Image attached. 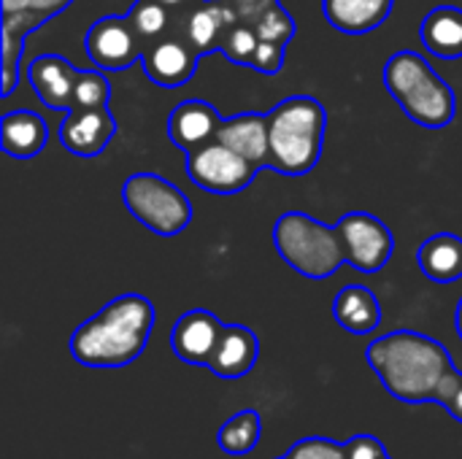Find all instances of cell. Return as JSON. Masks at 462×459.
<instances>
[{
    "instance_id": "1",
    "label": "cell",
    "mask_w": 462,
    "mask_h": 459,
    "mask_svg": "<svg viewBox=\"0 0 462 459\" xmlns=\"http://www.w3.org/2000/svg\"><path fill=\"white\" fill-rule=\"evenodd\" d=\"M365 360L382 379V387L409 406L433 403L439 384L455 371L447 346L414 330H395L376 338L365 349Z\"/></svg>"
},
{
    "instance_id": "2",
    "label": "cell",
    "mask_w": 462,
    "mask_h": 459,
    "mask_svg": "<svg viewBox=\"0 0 462 459\" xmlns=\"http://www.w3.org/2000/svg\"><path fill=\"white\" fill-rule=\"evenodd\" d=\"M154 306L143 295H119L70 335V354L87 368H125L135 363L154 327Z\"/></svg>"
},
{
    "instance_id": "3",
    "label": "cell",
    "mask_w": 462,
    "mask_h": 459,
    "mask_svg": "<svg viewBox=\"0 0 462 459\" xmlns=\"http://www.w3.org/2000/svg\"><path fill=\"white\" fill-rule=\"evenodd\" d=\"M271 162L268 168L284 176H306L317 168L325 146L328 111L317 97L292 95L268 114Z\"/></svg>"
},
{
    "instance_id": "4",
    "label": "cell",
    "mask_w": 462,
    "mask_h": 459,
    "mask_svg": "<svg viewBox=\"0 0 462 459\" xmlns=\"http://www.w3.org/2000/svg\"><path fill=\"white\" fill-rule=\"evenodd\" d=\"M387 92L398 100L403 114L428 127L441 130L457 114L455 89L430 68V62L417 51H398L387 60L382 70Z\"/></svg>"
},
{
    "instance_id": "5",
    "label": "cell",
    "mask_w": 462,
    "mask_h": 459,
    "mask_svg": "<svg viewBox=\"0 0 462 459\" xmlns=\"http://www.w3.org/2000/svg\"><path fill=\"white\" fill-rule=\"evenodd\" d=\"M273 246L295 273L314 281L330 279L346 262L338 227H328L303 211H287L276 219Z\"/></svg>"
},
{
    "instance_id": "6",
    "label": "cell",
    "mask_w": 462,
    "mask_h": 459,
    "mask_svg": "<svg viewBox=\"0 0 462 459\" xmlns=\"http://www.w3.org/2000/svg\"><path fill=\"white\" fill-rule=\"evenodd\" d=\"M125 208L152 233L173 238L192 222L189 197L157 173H135L122 184Z\"/></svg>"
},
{
    "instance_id": "7",
    "label": "cell",
    "mask_w": 462,
    "mask_h": 459,
    "mask_svg": "<svg viewBox=\"0 0 462 459\" xmlns=\"http://www.w3.org/2000/svg\"><path fill=\"white\" fill-rule=\"evenodd\" d=\"M257 168L222 141H208L187 151V176L195 187L211 195H238L254 181Z\"/></svg>"
},
{
    "instance_id": "8",
    "label": "cell",
    "mask_w": 462,
    "mask_h": 459,
    "mask_svg": "<svg viewBox=\"0 0 462 459\" xmlns=\"http://www.w3.org/2000/svg\"><path fill=\"white\" fill-rule=\"evenodd\" d=\"M336 227L344 238L346 262L355 271L379 273L390 262V257L395 252V235L379 216L365 214V211H352V214L341 216V222Z\"/></svg>"
},
{
    "instance_id": "9",
    "label": "cell",
    "mask_w": 462,
    "mask_h": 459,
    "mask_svg": "<svg viewBox=\"0 0 462 459\" xmlns=\"http://www.w3.org/2000/svg\"><path fill=\"white\" fill-rule=\"evenodd\" d=\"M87 54L97 70H127L143 57V41L133 27L130 16H100L87 30Z\"/></svg>"
},
{
    "instance_id": "10",
    "label": "cell",
    "mask_w": 462,
    "mask_h": 459,
    "mask_svg": "<svg viewBox=\"0 0 462 459\" xmlns=\"http://www.w3.org/2000/svg\"><path fill=\"white\" fill-rule=\"evenodd\" d=\"M143 70L146 76L160 84V87H181L187 84L195 70H198V62H200V54L195 51V46L189 43V38L184 35L181 27H176L173 32L152 41L143 46Z\"/></svg>"
},
{
    "instance_id": "11",
    "label": "cell",
    "mask_w": 462,
    "mask_h": 459,
    "mask_svg": "<svg viewBox=\"0 0 462 459\" xmlns=\"http://www.w3.org/2000/svg\"><path fill=\"white\" fill-rule=\"evenodd\" d=\"M60 143L76 157H97L116 135V119L108 106L100 108H70L60 124Z\"/></svg>"
},
{
    "instance_id": "12",
    "label": "cell",
    "mask_w": 462,
    "mask_h": 459,
    "mask_svg": "<svg viewBox=\"0 0 462 459\" xmlns=\"http://www.w3.org/2000/svg\"><path fill=\"white\" fill-rule=\"evenodd\" d=\"M222 330L225 325L211 311L203 308L187 311L184 317H179V322L171 330V349L181 363L208 368L211 354L222 338Z\"/></svg>"
},
{
    "instance_id": "13",
    "label": "cell",
    "mask_w": 462,
    "mask_h": 459,
    "mask_svg": "<svg viewBox=\"0 0 462 459\" xmlns=\"http://www.w3.org/2000/svg\"><path fill=\"white\" fill-rule=\"evenodd\" d=\"M27 78L43 106H49L54 111L73 108L79 68H73L70 60H65L60 54H41L27 65Z\"/></svg>"
},
{
    "instance_id": "14",
    "label": "cell",
    "mask_w": 462,
    "mask_h": 459,
    "mask_svg": "<svg viewBox=\"0 0 462 459\" xmlns=\"http://www.w3.org/2000/svg\"><path fill=\"white\" fill-rule=\"evenodd\" d=\"M222 119L225 116L206 100H181L168 116V138L184 151L200 149L208 141H217Z\"/></svg>"
},
{
    "instance_id": "15",
    "label": "cell",
    "mask_w": 462,
    "mask_h": 459,
    "mask_svg": "<svg viewBox=\"0 0 462 459\" xmlns=\"http://www.w3.org/2000/svg\"><path fill=\"white\" fill-rule=\"evenodd\" d=\"M233 24H238V16L227 0H200L187 14L181 30L189 38V43L195 46V51L200 57H206V54L222 49V41Z\"/></svg>"
},
{
    "instance_id": "16",
    "label": "cell",
    "mask_w": 462,
    "mask_h": 459,
    "mask_svg": "<svg viewBox=\"0 0 462 459\" xmlns=\"http://www.w3.org/2000/svg\"><path fill=\"white\" fill-rule=\"evenodd\" d=\"M217 141L238 151L244 160H249L257 170L268 168L271 162V133H268V116L263 114H238L230 119H222Z\"/></svg>"
},
{
    "instance_id": "17",
    "label": "cell",
    "mask_w": 462,
    "mask_h": 459,
    "mask_svg": "<svg viewBox=\"0 0 462 459\" xmlns=\"http://www.w3.org/2000/svg\"><path fill=\"white\" fill-rule=\"evenodd\" d=\"M260 354L257 335L244 325H225L222 338L211 354L208 371L219 379H244Z\"/></svg>"
},
{
    "instance_id": "18",
    "label": "cell",
    "mask_w": 462,
    "mask_h": 459,
    "mask_svg": "<svg viewBox=\"0 0 462 459\" xmlns=\"http://www.w3.org/2000/svg\"><path fill=\"white\" fill-rule=\"evenodd\" d=\"M49 141V124L43 116L27 108L5 111L0 119V146L14 160H32Z\"/></svg>"
},
{
    "instance_id": "19",
    "label": "cell",
    "mask_w": 462,
    "mask_h": 459,
    "mask_svg": "<svg viewBox=\"0 0 462 459\" xmlns=\"http://www.w3.org/2000/svg\"><path fill=\"white\" fill-rule=\"evenodd\" d=\"M395 0H322L325 19L346 32V35H365L384 24L393 14Z\"/></svg>"
},
{
    "instance_id": "20",
    "label": "cell",
    "mask_w": 462,
    "mask_h": 459,
    "mask_svg": "<svg viewBox=\"0 0 462 459\" xmlns=\"http://www.w3.org/2000/svg\"><path fill=\"white\" fill-rule=\"evenodd\" d=\"M333 317H336V322L346 333H352V335H368L382 322V306H379V298L368 287L352 284V287H344L336 295V300H333Z\"/></svg>"
},
{
    "instance_id": "21",
    "label": "cell",
    "mask_w": 462,
    "mask_h": 459,
    "mask_svg": "<svg viewBox=\"0 0 462 459\" xmlns=\"http://www.w3.org/2000/svg\"><path fill=\"white\" fill-rule=\"evenodd\" d=\"M420 38L433 57L460 60L462 57V8L457 5H436L425 14Z\"/></svg>"
},
{
    "instance_id": "22",
    "label": "cell",
    "mask_w": 462,
    "mask_h": 459,
    "mask_svg": "<svg viewBox=\"0 0 462 459\" xmlns=\"http://www.w3.org/2000/svg\"><path fill=\"white\" fill-rule=\"evenodd\" d=\"M417 262L422 273L436 284H455L462 279V238L455 233H439L420 246Z\"/></svg>"
},
{
    "instance_id": "23",
    "label": "cell",
    "mask_w": 462,
    "mask_h": 459,
    "mask_svg": "<svg viewBox=\"0 0 462 459\" xmlns=\"http://www.w3.org/2000/svg\"><path fill=\"white\" fill-rule=\"evenodd\" d=\"M260 436H263V419L257 411L246 409V411H238L233 414L222 430H219V449L230 457H244V454H252L254 446L260 444Z\"/></svg>"
},
{
    "instance_id": "24",
    "label": "cell",
    "mask_w": 462,
    "mask_h": 459,
    "mask_svg": "<svg viewBox=\"0 0 462 459\" xmlns=\"http://www.w3.org/2000/svg\"><path fill=\"white\" fill-rule=\"evenodd\" d=\"M130 22L138 30L143 46L173 32L176 27H184L187 16H179L176 11H171L168 5L157 3V0H135V5L130 8Z\"/></svg>"
},
{
    "instance_id": "25",
    "label": "cell",
    "mask_w": 462,
    "mask_h": 459,
    "mask_svg": "<svg viewBox=\"0 0 462 459\" xmlns=\"http://www.w3.org/2000/svg\"><path fill=\"white\" fill-rule=\"evenodd\" d=\"M111 100V84L100 70H79L73 108H100Z\"/></svg>"
},
{
    "instance_id": "26",
    "label": "cell",
    "mask_w": 462,
    "mask_h": 459,
    "mask_svg": "<svg viewBox=\"0 0 462 459\" xmlns=\"http://www.w3.org/2000/svg\"><path fill=\"white\" fill-rule=\"evenodd\" d=\"M257 43H260L257 30H254L252 24H241V22H238V24H233L230 32L225 35L219 51H222L230 62H236V65H249L252 57H254V51H257Z\"/></svg>"
},
{
    "instance_id": "27",
    "label": "cell",
    "mask_w": 462,
    "mask_h": 459,
    "mask_svg": "<svg viewBox=\"0 0 462 459\" xmlns=\"http://www.w3.org/2000/svg\"><path fill=\"white\" fill-rule=\"evenodd\" d=\"M254 30H257L260 41H271V43L287 46L292 41V35H295V19L290 16V11L282 3H276L273 8H268L260 16V22L254 24Z\"/></svg>"
},
{
    "instance_id": "28",
    "label": "cell",
    "mask_w": 462,
    "mask_h": 459,
    "mask_svg": "<svg viewBox=\"0 0 462 459\" xmlns=\"http://www.w3.org/2000/svg\"><path fill=\"white\" fill-rule=\"evenodd\" d=\"M287 459H346V446L330 438H303L290 449Z\"/></svg>"
},
{
    "instance_id": "29",
    "label": "cell",
    "mask_w": 462,
    "mask_h": 459,
    "mask_svg": "<svg viewBox=\"0 0 462 459\" xmlns=\"http://www.w3.org/2000/svg\"><path fill=\"white\" fill-rule=\"evenodd\" d=\"M73 0H3V14H30L41 24L60 11H65Z\"/></svg>"
},
{
    "instance_id": "30",
    "label": "cell",
    "mask_w": 462,
    "mask_h": 459,
    "mask_svg": "<svg viewBox=\"0 0 462 459\" xmlns=\"http://www.w3.org/2000/svg\"><path fill=\"white\" fill-rule=\"evenodd\" d=\"M439 406H444L457 422H462V373L455 368L444 376V381L439 384V392H436V400Z\"/></svg>"
},
{
    "instance_id": "31",
    "label": "cell",
    "mask_w": 462,
    "mask_h": 459,
    "mask_svg": "<svg viewBox=\"0 0 462 459\" xmlns=\"http://www.w3.org/2000/svg\"><path fill=\"white\" fill-rule=\"evenodd\" d=\"M249 68L257 70V73H265V76L279 73L284 68V46L282 43H271V41H260Z\"/></svg>"
},
{
    "instance_id": "32",
    "label": "cell",
    "mask_w": 462,
    "mask_h": 459,
    "mask_svg": "<svg viewBox=\"0 0 462 459\" xmlns=\"http://www.w3.org/2000/svg\"><path fill=\"white\" fill-rule=\"evenodd\" d=\"M387 452L379 438L374 436H355L346 444V459H384Z\"/></svg>"
},
{
    "instance_id": "33",
    "label": "cell",
    "mask_w": 462,
    "mask_h": 459,
    "mask_svg": "<svg viewBox=\"0 0 462 459\" xmlns=\"http://www.w3.org/2000/svg\"><path fill=\"white\" fill-rule=\"evenodd\" d=\"M230 5H233V11H236V16H238V22L241 24H257L260 22V16L268 11V8H273L279 0H227Z\"/></svg>"
},
{
    "instance_id": "34",
    "label": "cell",
    "mask_w": 462,
    "mask_h": 459,
    "mask_svg": "<svg viewBox=\"0 0 462 459\" xmlns=\"http://www.w3.org/2000/svg\"><path fill=\"white\" fill-rule=\"evenodd\" d=\"M157 3H162V5H168L171 11H176L179 16H187L200 0H157Z\"/></svg>"
},
{
    "instance_id": "35",
    "label": "cell",
    "mask_w": 462,
    "mask_h": 459,
    "mask_svg": "<svg viewBox=\"0 0 462 459\" xmlns=\"http://www.w3.org/2000/svg\"><path fill=\"white\" fill-rule=\"evenodd\" d=\"M457 335L462 338V298L460 303H457Z\"/></svg>"
},
{
    "instance_id": "36",
    "label": "cell",
    "mask_w": 462,
    "mask_h": 459,
    "mask_svg": "<svg viewBox=\"0 0 462 459\" xmlns=\"http://www.w3.org/2000/svg\"><path fill=\"white\" fill-rule=\"evenodd\" d=\"M384 459H390V457H384Z\"/></svg>"
},
{
    "instance_id": "37",
    "label": "cell",
    "mask_w": 462,
    "mask_h": 459,
    "mask_svg": "<svg viewBox=\"0 0 462 459\" xmlns=\"http://www.w3.org/2000/svg\"><path fill=\"white\" fill-rule=\"evenodd\" d=\"M284 459H287V457H284Z\"/></svg>"
}]
</instances>
